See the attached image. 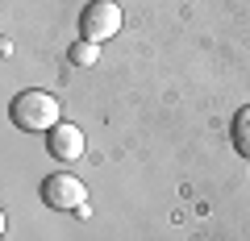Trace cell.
<instances>
[{"label": "cell", "instance_id": "6da1fadb", "mask_svg": "<svg viewBox=\"0 0 250 241\" xmlns=\"http://www.w3.org/2000/svg\"><path fill=\"white\" fill-rule=\"evenodd\" d=\"M59 116H62L59 100H54L50 92H42V88L17 92L13 104H9V121L17 129H25V133H50V129L59 125Z\"/></svg>", "mask_w": 250, "mask_h": 241}, {"label": "cell", "instance_id": "7a4b0ae2", "mask_svg": "<svg viewBox=\"0 0 250 241\" xmlns=\"http://www.w3.org/2000/svg\"><path fill=\"white\" fill-rule=\"evenodd\" d=\"M121 4L117 0H88L80 13V34L88 37V42H108L113 34H121Z\"/></svg>", "mask_w": 250, "mask_h": 241}, {"label": "cell", "instance_id": "3957f363", "mask_svg": "<svg viewBox=\"0 0 250 241\" xmlns=\"http://www.w3.org/2000/svg\"><path fill=\"white\" fill-rule=\"evenodd\" d=\"M42 204L54 208V212H80L88 204V187H83L75 175H46L42 179Z\"/></svg>", "mask_w": 250, "mask_h": 241}, {"label": "cell", "instance_id": "277c9868", "mask_svg": "<svg viewBox=\"0 0 250 241\" xmlns=\"http://www.w3.org/2000/svg\"><path fill=\"white\" fill-rule=\"evenodd\" d=\"M46 150H50L59 162H75L83 154V133L75 125H62V121H59V125L46 133Z\"/></svg>", "mask_w": 250, "mask_h": 241}, {"label": "cell", "instance_id": "5b68a950", "mask_svg": "<svg viewBox=\"0 0 250 241\" xmlns=\"http://www.w3.org/2000/svg\"><path fill=\"white\" fill-rule=\"evenodd\" d=\"M229 137H233V150H238V154H250V104H246V108H238Z\"/></svg>", "mask_w": 250, "mask_h": 241}, {"label": "cell", "instance_id": "8992f818", "mask_svg": "<svg viewBox=\"0 0 250 241\" xmlns=\"http://www.w3.org/2000/svg\"><path fill=\"white\" fill-rule=\"evenodd\" d=\"M67 58H71L75 67H92V63L100 58V46H96V42H88V37H80V42L67 50Z\"/></svg>", "mask_w": 250, "mask_h": 241}]
</instances>
